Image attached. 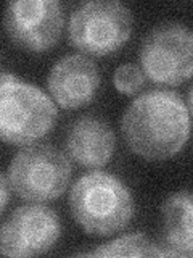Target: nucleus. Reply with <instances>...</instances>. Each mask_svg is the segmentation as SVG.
<instances>
[{"instance_id": "1", "label": "nucleus", "mask_w": 193, "mask_h": 258, "mask_svg": "<svg viewBox=\"0 0 193 258\" xmlns=\"http://www.w3.org/2000/svg\"><path fill=\"white\" fill-rule=\"evenodd\" d=\"M190 111L174 91L151 89L139 94L121 118L127 147L148 161L172 158L190 137Z\"/></svg>"}, {"instance_id": "2", "label": "nucleus", "mask_w": 193, "mask_h": 258, "mask_svg": "<svg viewBox=\"0 0 193 258\" xmlns=\"http://www.w3.org/2000/svg\"><path fill=\"white\" fill-rule=\"evenodd\" d=\"M68 204L80 229L99 237L124 229L135 215V200L129 185L100 169L82 174L72 184Z\"/></svg>"}, {"instance_id": "3", "label": "nucleus", "mask_w": 193, "mask_h": 258, "mask_svg": "<svg viewBox=\"0 0 193 258\" xmlns=\"http://www.w3.org/2000/svg\"><path fill=\"white\" fill-rule=\"evenodd\" d=\"M58 108L42 89L13 73L0 75V141L24 147L52 131Z\"/></svg>"}, {"instance_id": "4", "label": "nucleus", "mask_w": 193, "mask_h": 258, "mask_svg": "<svg viewBox=\"0 0 193 258\" xmlns=\"http://www.w3.org/2000/svg\"><path fill=\"white\" fill-rule=\"evenodd\" d=\"M134 31L131 8L119 0H87L68 21L69 44L90 56H107L123 47Z\"/></svg>"}, {"instance_id": "5", "label": "nucleus", "mask_w": 193, "mask_h": 258, "mask_svg": "<svg viewBox=\"0 0 193 258\" xmlns=\"http://www.w3.org/2000/svg\"><path fill=\"white\" fill-rule=\"evenodd\" d=\"M71 176L69 157L50 144L24 145L12 158L7 174L16 196L37 204L60 199Z\"/></svg>"}, {"instance_id": "6", "label": "nucleus", "mask_w": 193, "mask_h": 258, "mask_svg": "<svg viewBox=\"0 0 193 258\" xmlns=\"http://www.w3.org/2000/svg\"><path fill=\"white\" fill-rule=\"evenodd\" d=\"M139 67L156 84L179 86L188 81L193 71L191 29L174 20L153 26L140 42Z\"/></svg>"}, {"instance_id": "7", "label": "nucleus", "mask_w": 193, "mask_h": 258, "mask_svg": "<svg viewBox=\"0 0 193 258\" xmlns=\"http://www.w3.org/2000/svg\"><path fill=\"white\" fill-rule=\"evenodd\" d=\"M61 236L55 210L31 202L16 207L0 226V253L5 256H37L52 250Z\"/></svg>"}, {"instance_id": "8", "label": "nucleus", "mask_w": 193, "mask_h": 258, "mask_svg": "<svg viewBox=\"0 0 193 258\" xmlns=\"http://www.w3.org/2000/svg\"><path fill=\"white\" fill-rule=\"evenodd\" d=\"M4 28L13 44L45 52L61 37L64 16L58 0H12L4 10Z\"/></svg>"}, {"instance_id": "9", "label": "nucleus", "mask_w": 193, "mask_h": 258, "mask_svg": "<svg viewBox=\"0 0 193 258\" xmlns=\"http://www.w3.org/2000/svg\"><path fill=\"white\" fill-rule=\"evenodd\" d=\"M100 73L87 55L69 53L55 61L48 71L47 87L55 103L74 110L90 103L99 91Z\"/></svg>"}, {"instance_id": "10", "label": "nucleus", "mask_w": 193, "mask_h": 258, "mask_svg": "<svg viewBox=\"0 0 193 258\" xmlns=\"http://www.w3.org/2000/svg\"><path fill=\"white\" fill-rule=\"evenodd\" d=\"M68 157L85 168H102L115 155L116 137L111 126L95 115L74 119L64 137Z\"/></svg>"}, {"instance_id": "11", "label": "nucleus", "mask_w": 193, "mask_h": 258, "mask_svg": "<svg viewBox=\"0 0 193 258\" xmlns=\"http://www.w3.org/2000/svg\"><path fill=\"white\" fill-rule=\"evenodd\" d=\"M167 256L193 253V199L188 189L171 194L161 205V240Z\"/></svg>"}, {"instance_id": "12", "label": "nucleus", "mask_w": 193, "mask_h": 258, "mask_svg": "<svg viewBox=\"0 0 193 258\" xmlns=\"http://www.w3.org/2000/svg\"><path fill=\"white\" fill-rule=\"evenodd\" d=\"M87 256H167L159 242L145 232H134L116 237L99 245L92 252L79 253Z\"/></svg>"}, {"instance_id": "13", "label": "nucleus", "mask_w": 193, "mask_h": 258, "mask_svg": "<svg viewBox=\"0 0 193 258\" xmlns=\"http://www.w3.org/2000/svg\"><path fill=\"white\" fill-rule=\"evenodd\" d=\"M113 84L124 95H135L145 84V75L137 63H123L113 73Z\"/></svg>"}, {"instance_id": "14", "label": "nucleus", "mask_w": 193, "mask_h": 258, "mask_svg": "<svg viewBox=\"0 0 193 258\" xmlns=\"http://www.w3.org/2000/svg\"><path fill=\"white\" fill-rule=\"evenodd\" d=\"M12 187L10 182H8V177L5 174L0 173V213L7 208L8 202H10V196H12Z\"/></svg>"}]
</instances>
